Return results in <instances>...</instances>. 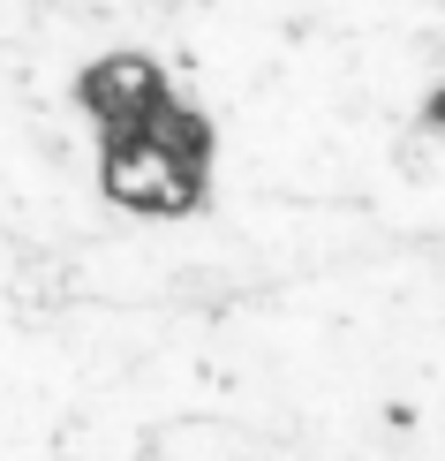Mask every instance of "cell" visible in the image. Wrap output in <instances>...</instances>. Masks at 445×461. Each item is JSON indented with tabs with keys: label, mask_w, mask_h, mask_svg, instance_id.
Wrapping results in <instances>:
<instances>
[{
	"label": "cell",
	"mask_w": 445,
	"mask_h": 461,
	"mask_svg": "<svg viewBox=\"0 0 445 461\" xmlns=\"http://www.w3.org/2000/svg\"><path fill=\"white\" fill-rule=\"evenodd\" d=\"M445 318V0H0V325Z\"/></svg>",
	"instance_id": "cell-1"
}]
</instances>
